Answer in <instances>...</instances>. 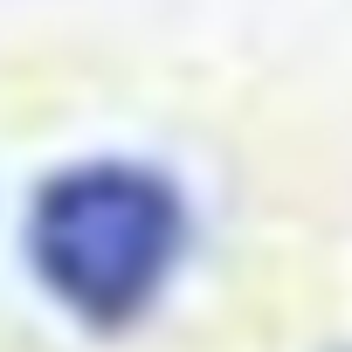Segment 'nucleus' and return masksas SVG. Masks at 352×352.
I'll list each match as a JSON object with an SVG mask.
<instances>
[{"label": "nucleus", "mask_w": 352, "mask_h": 352, "mask_svg": "<svg viewBox=\"0 0 352 352\" xmlns=\"http://www.w3.org/2000/svg\"><path fill=\"white\" fill-rule=\"evenodd\" d=\"M21 249L28 276L69 324L118 338L166 304L194 249V208L180 180L145 159H69L35 187Z\"/></svg>", "instance_id": "obj_1"}]
</instances>
